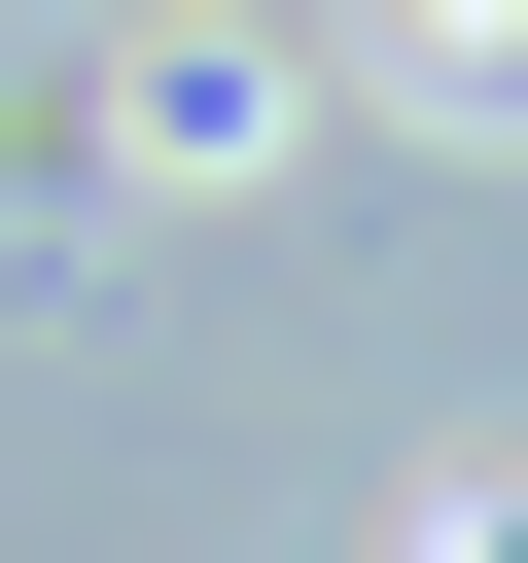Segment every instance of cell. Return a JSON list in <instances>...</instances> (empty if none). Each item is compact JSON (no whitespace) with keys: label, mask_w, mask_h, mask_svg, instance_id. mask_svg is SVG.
<instances>
[{"label":"cell","mask_w":528,"mask_h":563,"mask_svg":"<svg viewBox=\"0 0 528 563\" xmlns=\"http://www.w3.org/2000/svg\"><path fill=\"white\" fill-rule=\"evenodd\" d=\"M422 106H528V0H422Z\"/></svg>","instance_id":"obj_1"}]
</instances>
